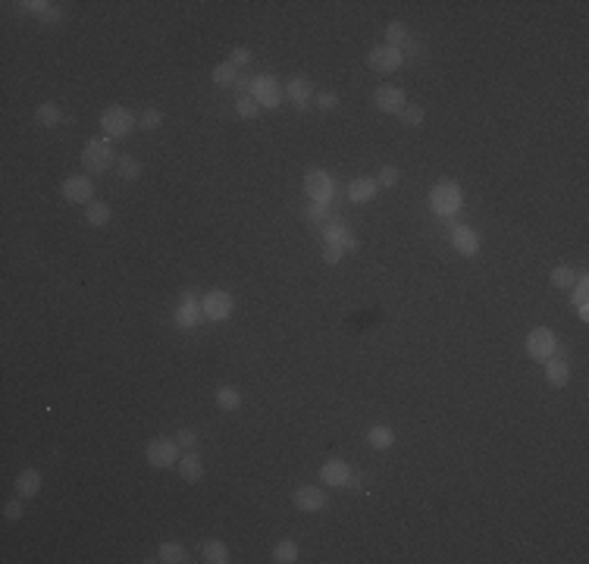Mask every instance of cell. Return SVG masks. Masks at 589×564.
Returning <instances> with one entry per match:
<instances>
[{
    "label": "cell",
    "mask_w": 589,
    "mask_h": 564,
    "mask_svg": "<svg viewBox=\"0 0 589 564\" xmlns=\"http://www.w3.org/2000/svg\"><path fill=\"white\" fill-rule=\"evenodd\" d=\"M574 307H577V317L580 320H589V304H586V276H577L574 282Z\"/></svg>",
    "instance_id": "4dcf8cb0"
},
{
    "label": "cell",
    "mask_w": 589,
    "mask_h": 564,
    "mask_svg": "<svg viewBox=\"0 0 589 564\" xmlns=\"http://www.w3.org/2000/svg\"><path fill=\"white\" fill-rule=\"evenodd\" d=\"M201 561L207 564H229V546L219 539H207L201 546Z\"/></svg>",
    "instance_id": "cb8c5ba5"
},
{
    "label": "cell",
    "mask_w": 589,
    "mask_h": 564,
    "mask_svg": "<svg viewBox=\"0 0 589 564\" xmlns=\"http://www.w3.org/2000/svg\"><path fill=\"white\" fill-rule=\"evenodd\" d=\"M13 486H16V495H19V499H35V495L41 492L44 480H41V474H38L35 467H25L22 474L16 476V483H13Z\"/></svg>",
    "instance_id": "e0dca14e"
},
{
    "label": "cell",
    "mask_w": 589,
    "mask_h": 564,
    "mask_svg": "<svg viewBox=\"0 0 589 564\" xmlns=\"http://www.w3.org/2000/svg\"><path fill=\"white\" fill-rule=\"evenodd\" d=\"M35 123L44 126V129H57V126L66 123V116L60 113V104H53V100H44V104L35 110Z\"/></svg>",
    "instance_id": "7402d4cb"
},
{
    "label": "cell",
    "mask_w": 589,
    "mask_h": 564,
    "mask_svg": "<svg viewBox=\"0 0 589 564\" xmlns=\"http://www.w3.org/2000/svg\"><path fill=\"white\" fill-rule=\"evenodd\" d=\"M313 104H317L320 110H336V107H339V94L336 91H317V94H313Z\"/></svg>",
    "instance_id": "f35d334b"
},
{
    "label": "cell",
    "mask_w": 589,
    "mask_h": 564,
    "mask_svg": "<svg viewBox=\"0 0 589 564\" xmlns=\"http://www.w3.org/2000/svg\"><path fill=\"white\" fill-rule=\"evenodd\" d=\"M386 38H389L386 44H392V47H398V51H401V44L411 38V32H407L405 22H389V25H386Z\"/></svg>",
    "instance_id": "d6a6232c"
},
{
    "label": "cell",
    "mask_w": 589,
    "mask_h": 564,
    "mask_svg": "<svg viewBox=\"0 0 589 564\" xmlns=\"http://www.w3.org/2000/svg\"><path fill=\"white\" fill-rule=\"evenodd\" d=\"M251 98L257 100L260 107H270V110H276V107L283 104V88H279L276 76H257V79H251Z\"/></svg>",
    "instance_id": "30bf717a"
},
{
    "label": "cell",
    "mask_w": 589,
    "mask_h": 564,
    "mask_svg": "<svg viewBox=\"0 0 589 564\" xmlns=\"http://www.w3.org/2000/svg\"><path fill=\"white\" fill-rule=\"evenodd\" d=\"M527 354H530L533 361H539V364H546L548 358H555V354H558V339H555L552 329L548 326L530 329V335H527Z\"/></svg>",
    "instance_id": "52a82bcc"
},
{
    "label": "cell",
    "mask_w": 589,
    "mask_h": 564,
    "mask_svg": "<svg viewBox=\"0 0 589 564\" xmlns=\"http://www.w3.org/2000/svg\"><path fill=\"white\" fill-rule=\"evenodd\" d=\"M548 282H552L555 288H564V292H571L574 282H577V273H574L571 267H555L552 276H548Z\"/></svg>",
    "instance_id": "1f68e13d"
},
{
    "label": "cell",
    "mask_w": 589,
    "mask_h": 564,
    "mask_svg": "<svg viewBox=\"0 0 589 564\" xmlns=\"http://www.w3.org/2000/svg\"><path fill=\"white\" fill-rule=\"evenodd\" d=\"M19 10H22V13H35V16H44V13L50 10V4H48V0H22Z\"/></svg>",
    "instance_id": "60d3db41"
},
{
    "label": "cell",
    "mask_w": 589,
    "mask_h": 564,
    "mask_svg": "<svg viewBox=\"0 0 589 564\" xmlns=\"http://www.w3.org/2000/svg\"><path fill=\"white\" fill-rule=\"evenodd\" d=\"M236 79H238V69L229 63V60H223V63L213 66V82H217L219 88H232V85H236Z\"/></svg>",
    "instance_id": "f1b7e54d"
},
{
    "label": "cell",
    "mask_w": 589,
    "mask_h": 564,
    "mask_svg": "<svg viewBox=\"0 0 589 564\" xmlns=\"http://www.w3.org/2000/svg\"><path fill=\"white\" fill-rule=\"evenodd\" d=\"M176 445L185 448V452H195V445H198V429L182 427V429L176 433Z\"/></svg>",
    "instance_id": "8d00e7d4"
},
{
    "label": "cell",
    "mask_w": 589,
    "mask_h": 564,
    "mask_svg": "<svg viewBox=\"0 0 589 564\" xmlns=\"http://www.w3.org/2000/svg\"><path fill=\"white\" fill-rule=\"evenodd\" d=\"M448 239H452V248L458 254H464V257H477L480 254V232L473 229V226H467V223H458L452 229V235H448Z\"/></svg>",
    "instance_id": "8fae6325"
},
{
    "label": "cell",
    "mask_w": 589,
    "mask_h": 564,
    "mask_svg": "<svg viewBox=\"0 0 589 564\" xmlns=\"http://www.w3.org/2000/svg\"><path fill=\"white\" fill-rule=\"evenodd\" d=\"M22 511H25V508H22V502H19V499H10V502L4 505V517H6L10 523H16L19 517H22Z\"/></svg>",
    "instance_id": "ee69618b"
},
{
    "label": "cell",
    "mask_w": 589,
    "mask_h": 564,
    "mask_svg": "<svg viewBox=\"0 0 589 564\" xmlns=\"http://www.w3.org/2000/svg\"><path fill=\"white\" fill-rule=\"evenodd\" d=\"M367 66H370L373 72H379V76H392L395 69L405 66V57H401L398 47L379 44V47H370V53H367Z\"/></svg>",
    "instance_id": "ba28073f"
},
{
    "label": "cell",
    "mask_w": 589,
    "mask_h": 564,
    "mask_svg": "<svg viewBox=\"0 0 589 564\" xmlns=\"http://www.w3.org/2000/svg\"><path fill=\"white\" fill-rule=\"evenodd\" d=\"M204 320V307H201V298L195 292H182L179 298V307L172 311V323L179 329H198V323Z\"/></svg>",
    "instance_id": "9c48e42d"
},
{
    "label": "cell",
    "mask_w": 589,
    "mask_h": 564,
    "mask_svg": "<svg viewBox=\"0 0 589 564\" xmlns=\"http://www.w3.org/2000/svg\"><path fill=\"white\" fill-rule=\"evenodd\" d=\"M157 561H163V564H185V561H189V552H185L182 542H163V546L157 549Z\"/></svg>",
    "instance_id": "4316f807"
},
{
    "label": "cell",
    "mask_w": 589,
    "mask_h": 564,
    "mask_svg": "<svg viewBox=\"0 0 589 564\" xmlns=\"http://www.w3.org/2000/svg\"><path fill=\"white\" fill-rule=\"evenodd\" d=\"M110 217H113L110 207L100 204V201H91V204L85 207V220H88L91 226H107V223H110Z\"/></svg>",
    "instance_id": "f546056e"
},
{
    "label": "cell",
    "mask_w": 589,
    "mask_h": 564,
    "mask_svg": "<svg viewBox=\"0 0 589 564\" xmlns=\"http://www.w3.org/2000/svg\"><path fill=\"white\" fill-rule=\"evenodd\" d=\"M298 542L294 539H279L276 546H273V561L276 564H294L298 561Z\"/></svg>",
    "instance_id": "83f0119b"
},
{
    "label": "cell",
    "mask_w": 589,
    "mask_h": 564,
    "mask_svg": "<svg viewBox=\"0 0 589 564\" xmlns=\"http://www.w3.org/2000/svg\"><path fill=\"white\" fill-rule=\"evenodd\" d=\"M135 126H138V116L129 110V107H119V104H113V107H107L104 113H100V132H107V138H129L132 132H135Z\"/></svg>",
    "instance_id": "3957f363"
},
{
    "label": "cell",
    "mask_w": 589,
    "mask_h": 564,
    "mask_svg": "<svg viewBox=\"0 0 589 564\" xmlns=\"http://www.w3.org/2000/svg\"><path fill=\"white\" fill-rule=\"evenodd\" d=\"M236 113L242 119H254L260 113V104L251 98V94H242V98H236Z\"/></svg>",
    "instance_id": "e575fe53"
},
{
    "label": "cell",
    "mask_w": 589,
    "mask_h": 564,
    "mask_svg": "<svg viewBox=\"0 0 589 564\" xmlns=\"http://www.w3.org/2000/svg\"><path fill=\"white\" fill-rule=\"evenodd\" d=\"M320 235H323L326 245H345L348 235H351V229H348V223H345L342 217H330L323 223V229H320Z\"/></svg>",
    "instance_id": "44dd1931"
},
{
    "label": "cell",
    "mask_w": 589,
    "mask_h": 564,
    "mask_svg": "<svg viewBox=\"0 0 589 564\" xmlns=\"http://www.w3.org/2000/svg\"><path fill=\"white\" fill-rule=\"evenodd\" d=\"M430 207L436 217H454L464 207V188L454 179H442L430 188Z\"/></svg>",
    "instance_id": "7a4b0ae2"
},
{
    "label": "cell",
    "mask_w": 589,
    "mask_h": 564,
    "mask_svg": "<svg viewBox=\"0 0 589 564\" xmlns=\"http://www.w3.org/2000/svg\"><path fill=\"white\" fill-rule=\"evenodd\" d=\"M82 166L91 173V176H100V173L113 170L116 166V147H113V138H91L85 141L82 147Z\"/></svg>",
    "instance_id": "6da1fadb"
},
{
    "label": "cell",
    "mask_w": 589,
    "mask_h": 564,
    "mask_svg": "<svg viewBox=\"0 0 589 564\" xmlns=\"http://www.w3.org/2000/svg\"><path fill=\"white\" fill-rule=\"evenodd\" d=\"M405 104H407V98L398 85H379V88L373 91V107H377L379 113H395V116H398Z\"/></svg>",
    "instance_id": "7c38bea8"
},
{
    "label": "cell",
    "mask_w": 589,
    "mask_h": 564,
    "mask_svg": "<svg viewBox=\"0 0 589 564\" xmlns=\"http://www.w3.org/2000/svg\"><path fill=\"white\" fill-rule=\"evenodd\" d=\"M342 257H345V248H342V245H326V248H323V264L336 267Z\"/></svg>",
    "instance_id": "7bdbcfd3"
},
{
    "label": "cell",
    "mask_w": 589,
    "mask_h": 564,
    "mask_svg": "<svg viewBox=\"0 0 589 564\" xmlns=\"http://www.w3.org/2000/svg\"><path fill=\"white\" fill-rule=\"evenodd\" d=\"M116 173H119L123 182H135V179H142L144 166L138 163L135 157H129V154H119V157H116Z\"/></svg>",
    "instance_id": "484cf974"
},
{
    "label": "cell",
    "mask_w": 589,
    "mask_h": 564,
    "mask_svg": "<svg viewBox=\"0 0 589 564\" xmlns=\"http://www.w3.org/2000/svg\"><path fill=\"white\" fill-rule=\"evenodd\" d=\"M201 307H204V320H210V323H223V320L232 317L236 301H232V295L223 292V288H210V292L201 298Z\"/></svg>",
    "instance_id": "8992f818"
},
{
    "label": "cell",
    "mask_w": 589,
    "mask_h": 564,
    "mask_svg": "<svg viewBox=\"0 0 589 564\" xmlns=\"http://www.w3.org/2000/svg\"><path fill=\"white\" fill-rule=\"evenodd\" d=\"M313 85H311V79L307 76H292L289 79V85H285V98L292 100L294 107H301V110H304L307 104H313Z\"/></svg>",
    "instance_id": "2e32d148"
},
{
    "label": "cell",
    "mask_w": 589,
    "mask_h": 564,
    "mask_svg": "<svg viewBox=\"0 0 589 564\" xmlns=\"http://www.w3.org/2000/svg\"><path fill=\"white\" fill-rule=\"evenodd\" d=\"M379 192V182L370 176H360V179H351L345 188V198L351 201V204H367V201H373Z\"/></svg>",
    "instance_id": "9a60e30c"
},
{
    "label": "cell",
    "mask_w": 589,
    "mask_h": 564,
    "mask_svg": "<svg viewBox=\"0 0 589 564\" xmlns=\"http://www.w3.org/2000/svg\"><path fill=\"white\" fill-rule=\"evenodd\" d=\"M567 380H571V364H567L564 358H548L546 361V382L555 389L567 386Z\"/></svg>",
    "instance_id": "ffe728a7"
},
{
    "label": "cell",
    "mask_w": 589,
    "mask_h": 564,
    "mask_svg": "<svg viewBox=\"0 0 589 564\" xmlns=\"http://www.w3.org/2000/svg\"><path fill=\"white\" fill-rule=\"evenodd\" d=\"M229 63L236 66V69H242V66L251 63V51L248 47H232V53H229Z\"/></svg>",
    "instance_id": "b9f144b4"
},
{
    "label": "cell",
    "mask_w": 589,
    "mask_h": 564,
    "mask_svg": "<svg viewBox=\"0 0 589 564\" xmlns=\"http://www.w3.org/2000/svg\"><path fill=\"white\" fill-rule=\"evenodd\" d=\"M176 467H179V476H182L185 483H201V480H204V461H201L195 452L179 455Z\"/></svg>",
    "instance_id": "d6986e66"
},
{
    "label": "cell",
    "mask_w": 589,
    "mask_h": 564,
    "mask_svg": "<svg viewBox=\"0 0 589 564\" xmlns=\"http://www.w3.org/2000/svg\"><path fill=\"white\" fill-rule=\"evenodd\" d=\"M60 19H63V10L57 4H50V10L41 16V22H60Z\"/></svg>",
    "instance_id": "f6af8a7d"
},
{
    "label": "cell",
    "mask_w": 589,
    "mask_h": 564,
    "mask_svg": "<svg viewBox=\"0 0 589 564\" xmlns=\"http://www.w3.org/2000/svg\"><path fill=\"white\" fill-rule=\"evenodd\" d=\"M138 126H142L144 132L160 129V126H163V113H160L157 107H144V110H142V116H138Z\"/></svg>",
    "instance_id": "836d02e7"
},
{
    "label": "cell",
    "mask_w": 589,
    "mask_h": 564,
    "mask_svg": "<svg viewBox=\"0 0 589 564\" xmlns=\"http://www.w3.org/2000/svg\"><path fill=\"white\" fill-rule=\"evenodd\" d=\"M367 445L370 448H377V452H389V448L395 445V433L389 427H370V433H367Z\"/></svg>",
    "instance_id": "d4e9b609"
},
{
    "label": "cell",
    "mask_w": 589,
    "mask_h": 564,
    "mask_svg": "<svg viewBox=\"0 0 589 564\" xmlns=\"http://www.w3.org/2000/svg\"><path fill=\"white\" fill-rule=\"evenodd\" d=\"M213 398H217L219 411H238L242 401H245V395H242V389H236V386H219Z\"/></svg>",
    "instance_id": "603a6c76"
},
{
    "label": "cell",
    "mask_w": 589,
    "mask_h": 564,
    "mask_svg": "<svg viewBox=\"0 0 589 564\" xmlns=\"http://www.w3.org/2000/svg\"><path fill=\"white\" fill-rule=\"evenodd\" d=\"M379 185H386V188H395L401 182V170L398 166H383V170H379V179H377Z\"/></svg>",
    "instance_id": "ab89813d"
},
{
    "label": "cell",
    "mask_w": 589,
    "mask_h": 564,
    "mask_svg": "<svg viewBox=\"0 0 589 564\" xmlns=\"http://www.w3.org/2000/svg\"><path fill=\"white\" fill-rule=\"evenodd\" d=\"M398 119L405 126H420L426 119V113H424V107H411V104H405L401 107V113H398Z\"/></svg>",
    "instance_id": "d590c367"
},
{
    "label": "cell",
    "mask_w": 589,
    "mask_h": 564,
    "mask_svg": "<svg viewBox=\"0 0 589 564\" xmlns=\"http://www.w3.org/2000/svg\"><path fill=\"white\" fill-rule=\"evenodd\" d=\"M304 217L311 220V223H326L332 213H330V204H313L311 201V207H304Z\"/></svg>",
    "instance_id": "74e56055"
},
{
    "label": "cell",
    "mask_w": 589,
    "mask_h": 564,
    "mask_svg": "<svg viewBox=\"0 0 589 564\" xmlns=\"http://www.w3.org/2000/svg\"><path fill=\"white\" fill-rule=\"evenodd\" d=\"M144 458L151 467L157 470H166L172 464H179V445L176 439H170V436H157V439H151L144 445Z\"/></svg>",
    "instance_id": "277c9868"
},
{
    "label": "cell",
    "mask_w": 589,
    "mask_h": 564,
    "mask_svg": "<svg viewBox=\"0 0 589 564\" xmlns=\"http://www.w3.org/2000/svg\"><path fill=\"white\" fill-rule=\"evenodd\" d=\"M63 198L72 204H91L95 201V182L88 176H69L63 182Z\"/></svg>",
    "instance_id": "5bb4252c"
},
{
    "label": "cell",
    "mask_w": 589,
    "mask_h": 564,
    "mask_svg": "<svg viewBox=\"0 0 589 564\" xmlns=\"http://www.w3.org/2000/svg\"><path fill=\"white\" fill-rule=\"evenodd\" d=\"M292 502H294L298 511L317 514V511H323V508H326V492L320 486H298V489H294V495H292Z\"/></svg>",
    "instance_id": "4fadbf2b"
},
{
    "label": "cell",
    "mask_w": 589,
    "mask_h": 564,
    "mask_svg": "<svg viewBox=\"0 0 589 564\" xmlns=\"http://www.w3.org/2000/svg\"><path fill=\"white\" fill-rule=\"evenodd\" d=\"M348 476H351V467H348L345 461H339V458L323 461V467H320V480H323L326 486H345Z\"/></svg>",
    "instance_id": "ac0fdd59"
},
{
    "label": "cell",
    "mask_w": 589,
    "mask_h": 564,
    "mask_svg": "<svg viewBox=\"0 0 589 564\" xmlns=\"http://www.w3.org/2000/svg\"><path fill=\"white\" fill-rule=\"evenodd\" d=\"M304 192L313 204H332V201H336V182H332V176L326 170H307Z\"/></svg>",
    "instance_id": "5b68a950"
}]
</instances>
